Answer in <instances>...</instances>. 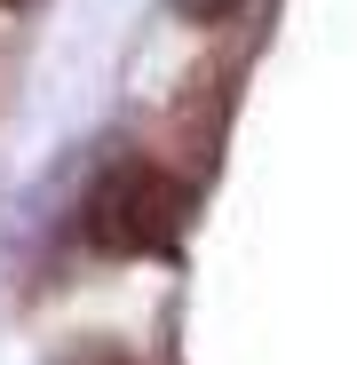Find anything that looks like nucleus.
<instances>
[{
    "label": "nucleus",
    "mask_w": 357,
    "mask_h": 365,
    "mask_svg": "<svg viewBox=\"0 0 357 365\" xmlns=\"http://www.w3.org/2000/svg\"><path fill=\"white\" fill-rule=\"evenodd\" d=\"M80 230L95 255H167L191 230V191L159 159H111L80 207Z\"/></svg>",
    "instance_id": "nucleus-1"
},
{
    "label": "nucleus",
    "mask_w": 357,
    "mask_h": 365,
    "mask_svg": "<svg viewBox=\"0 0 357 365\" xmlns=\"http://www.w3.org/2000/svg\"><path fill=\"white\" fill-rule=\"evenodd\" d=\"M175 9H183L191 24H222V16H238V9H247V0H175Z\"/></svg>",
    "instance_id": "nucleus-2"
},
{
    "label": "nucleus",
    "mask_w": 357,
    "mask_h": 365,
    "mask_svg": "<svg viewBox=\"0 0 357 365\" xmlns=\"http://www.w3.org/2000/svg\"><path fill=\"white\" fill-rule=\"evenodd\" d=\"M88 365H128V357H88Z\"/></svg>",
    "instance_id": "nucleus-3"
}]
</instances>
